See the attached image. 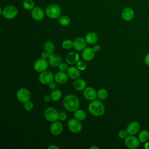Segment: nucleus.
Instances as JSON below:
<instances>
[{
	"instance_id": "nucleus-33",
	"label": "nucleus",
	"mask_w": 149,
	"mask_h": 149,
	"mask_svg": "<svg viewBox=\"0 0 149 149\" xmlns=\"http://www.w3.org/2000/svg\"><path fill=\"white\" fill-rule=\"evenodd\" d=\"M129 133L127 131V130L126 129H122L121 130H120L118 132V137L119 139H126L129 135Z\"/></svg>"
},
{
	"instance_id": "nucleus-8",
	"label": "nucleus",
	"mask_w": 149,
	"mask_h": 149,
	"mask_svg": "<svg viewBox=\"0 0 149 149\" xmlns=\"http://www.w3.org/2000/svg\"><path fill=\"white\" fill-rule=\"evenodd\" d=\"M68 127L73 133H78L82 129V125L80 120L76 118L70 119L68 122Z\"/></svg>"
},
{
	"instance_id": "nucleus-31",
	"label": "nucleus",
	"mask_w": 149,
	"mask_h": 149,
	"mask_svg": "<svg viewBox=\"0 0 149 149\" xmlns=\"http://www.w3.org/2000/svg\"><path fill=\"white\" fill-rule=\"evenodd\" d=\"M44 48L47 52H53L55 49V45L52 41H48L45 43Z\"/></svg>"
},
{
	"instance_id": "nucleus-11",
	"label": "nucleus",
	"mask_w": 149,
	"mask_h": 149,
	"mask_svg": "<svg viewBox=\"0 0 149 149\" xmlns=\"http://www.w3.org/2000/svg\"><path fill=\"white\" fill-rule=\"evenodd\" d=\"M31 16L34 20L41 21L44 18L45 13L41 8L40 6H35L31 11Z\"/></svg>"
},
{
	"instance_id": "nucleus-42",
	"label": "nucleus",
	"mask_w": 149,
	"mask_h": 149,
	"mask_svg": "<svg viewBox=\"0 0 149 149\" xmlns=\"http://www.w3.org/2000/svg\"><path fill=\"white\" fill-rule=\"evenodd\" d=\"M48 149H59V147L54 144H52L51 146H49L48 147Z\"/></svg>"
},
{
	"instance_id": "nucleus-30",
	"label": "nucleus",
	"mask_w": 149,
	"mask_h": 149,
	"mask_svg": "<svg viewBox=\"0 0 149 149\" xmlns=\"http://www.w3.org/2000/svg\"><path fill=\"white\" fill-rule=\"evenodd\" d=\"M62 47L65 49H70L73 47V41L69 39L65 40L62 42Z\"/></svg>"
},
{
	"instance_id": "nucleus-39",
	"label": "nucleus",
	"mask_w": 149,
	"mask_h": 149,
	"mask_svg": "<svg viewBox=\"0 0 149 149\" xmlns=\"http://www.w3.org/2000/svg\"><path fill=\"white\" fill-rule=\"evenodd\" d=\"M93 50L95 52H97L100 51V50L101 49V47H100V45H95L93 46Z\"/></svg>"
},
{
	"instance_id": "nucleus-24",
	"label": "nucleus",
	"mask_w": 149,
	"mask_h": 149,
	"mask_svg": "<svg viewBox=\"0 0 149 149\" xmlns=\"http://www.w3.org/2000/svg\"><path fill=\"white\" fill-rule=\"evenodd\" d=\"M138 139L140 143H144L147 141L149 139V132L146 129H143L140 130L138 134Z\"/></svg>"
},
{
	"instance_id": "nucleus-19",
	"label": "nucleus",
	"mask_w": 149,
	"mask_h": 149,
	"mask_svg": "<svg viewBox=\"0 0 149 149\" xmlns=\"http://www.w3.org/2000/svg\"><path fill=\"white\" fill-rule=\"evenodd\" d=\"M79 55L76 52H70L66 56V61L69 65H74L79 61Z\"/></svg>"
},
{
	"instance_id": "nucleus-28",
	"label": "nucleus",
	"mask_w": 149,
	"mask_h": 149,
	"mask_svg": "<svg viewBox=\"0 0 149 149\" xmlns=\"http://www.w3.org/2000/svg\"><path fill=\"white\" fill-rule=\"evenodd\" d=\"M108 93L105 88H100L97 91V98L100 100H104L108 97Z\"/></svg>"
},
{
	"instance_id": "nucleus-3",
	"label": "nucleus",
	"mask_w": 149,
	"mask_h": 149,
	"mask_svg": "<svg viewBox=\"0 0 149 149\" xmlns=\"http://www.w3.org/2000/svg\"><path fill=\"white\" fill-rule=\"evenodd\" d=\"M45 14L51 19H58L61 14V9L58 5L51 3L47 6L45 9Z\"/></svg>"
},
{
	"instance_id": "nucleus-16",
	"label": "nucleus",
	"mask_w": 149,
	"mask_h": 149,
	"mask_svg": "<svg viewBox=\"0 0 149 149\" xmlns=\"http://www.w3.org/2000/svg\"><path fill=\"white\" fill-rule=\"evenodd\" d=\"M73 48L76 51H83L87 45L86 40L83 37H77L73 41Z\"/></svg>"
},
{
	"instance_id": "nucleus-13",
	"label": "nucleus",
	"mask_w": 149,
	"mask_h": 149,
	"mask_svg": "<svg viewBox=\"0 0 149 149\" xmlns=\"http://www.w3.org/2000/svg\"><path fill=\"white\" fill-rule=\"evenodd\" d=\"M83 96L86 100L93 101L97 97V91L93 87H87L83 90Z\"/></svg>"
},
{
	"instance_id": "nucleus-15",
	"label": "nucleus",
	"mask_w": 149,
	"mask_h": 149,
	"mask_svg": "<svg viewBox=\"0 0 149 149\" xmlns=\"http://www.w3.org/2000/svg\"><path fill=\"white\" fill-rule=\"evenodd\" d=\"M126 130L128 132L129 134L136 135L139 133L140 130V125L139 122L136 121H132L127 125Z\"/></svg>"
},
{
	"instance_id": "nucleus-26",
	"label": "nucleus",
	"mask_w": 149,
	"mask_h": 149,
	"mask_svg": "<svg viewBox=\"0 0 149 149\" xmlns=\"http://www.w3.org/2000/svg\"><path fill=\"white\" fill-rule=\"evenodd\" d=\"M50 95L52 101H58L62 97V92L59 89H54L51 92Z\"/></svg>"
},
{
	"instance_id": "nucleus-18",
	"label": "nucleus",
	"mask_w": 149,
	"mask_h": 149,
	"mask_svg": "<svg viewBox=\"0 0 149 149\" xmlns=\"http://www.w3.org/2000/svg\"><path fill=\"white\" fill-rule=\"evenodd\" d=\"M69 76L68 74L62 71H59L55 73L54 75V80L56 83L61 84L66 83L68 81Z\"/></svg>"
},
{
	"instance_id": "nucleus-9",
	"label": "nucleus",
	"mask_w": 149,
	"mask_h": 149,
	"mask_svg": "<svg viewBox=\"0 0 149 149\" xmlns=\"http://www.w3.org/2000/svg\"><path fill=\"white\" fill-rule=\"evenodd\" d=\"M125 146L130 149H136L140 146V141L138 137H136L134 135H129L124 141Z\"/></svg>"
},
{
	"instance_id": "nucleus-2",
	"label": "nucleus",
	"mask_w": 149,
	"mask_h": 149,
	"mask_svg": "<svg viewBox=\"0 0 149 149\" xmlns=\"http://www.w3.org/2000/svg\"><path fill=\"white\" fill-rule=\"evenodd\" d=\"M105 110L104 105L100 100H93L88 106V112L94 116H102L105 113Z\"/></svg>"
},
{
	"instance_id": "nucleus-4",
	"label": "nucleus",
	"mask_w": 149,
	"mask_h": 149,
	"mask_svg": "<svg viewBox=\"0 0 149 149\" xmlns=\"http://www.w3.org/2000/svg\"><path fill=\"white\" fill-rule=\"evenodd\" d=\"M18 10L14 5H7L3 9L1 8V15L7 19H13L16 17Z\"/></svg>"
},
{
	"instance_id": "nucleus-6",
	"label": "nucleus",
	"mask_w": 149,
	"mask_h": 149,
	"mask_svg": "<svg viewBox=\"0 0 149 149\" xmlns=\"http://www.w3.org/2000/svg\"><path fill=\"white\" fill-rule=\"evenodd\" d=\"M44 117L49 122H54L59 119V113L55 108L48 107L44 111Z\"/></svg>"
},
{
	"instance_id": "nucleus-20",
	"label": "nucleus",
	"mask_w": 149,
	"mask_h": 149,
	"mask_svg": "<svg viewBox=\"0 0 149 149\" xmlns=\"http://www.w3.org/2000/svg\"><path fill=\"white\" fill-rule=\"evenodd\" d=\"M80 70L74 66H70L67 71V74L69 77L72 80H76L80 77Z\"/></svg>"
},
{
	"instance_id": "nucleus-7",
	"label": "nucleus",
	"mask_w": 149,
	"mask_h": 149,
	"mask_svg": "<svg viewBox=\"0 0 149 149\" xmlns=\"http://www.w3.org/2000/svg\"><path fill=\"white\" fill-rule=\"evenodd\" d=\"M39 81L44 85L49 84L54 80V75L53 73L48 70H45L42 72H41L38 76Z\"/></svg>"
},
{
	"instance_id": "nucleus-22",
	"label": "nucleus",
	"mask_w": 149,
	"mask_h": 149,
	"mask_svg": "<svg viewBox=\"0 0 149 149\" xmlns=\"http://www.w3.org/2000/svg\"><path fill=\"white\" fill-rule=\"evenodd\" d=\"M73 88L77 91L84 90L86 87V82L83 79H77L74 80L73 83Z\"/></svg>"
},
{
	"instance_id": "nucleus-5",
	"label": "nucleus",
	"mask_w": 149,
	"mask_h": 149,
	"mask_svg": "<svg viewBox=\"0 0 149 149\" xmlns=\"http://www.w3.org/2000/svg\"><path fill=\"white\" fill-rule=\"evenodd\" d=\"M17 100L21 102L24 103L31 99V93L30 91L24 87L19 88L16 94Z\"/></svg>"
},
{
	"instance_id": "nucleus-12",
	"label": "nucleus",
	"mask_w": 149,
	"mask_h": 149,
	"mask_svg": "<svg viewBox=\"0 0 149 149\" xmlns=\"http://www.w3.org/2000/svg\"><path fill=\"white\" fill-rule=\"evenodd\" d=\"M121 16L125 21L130 22L132 20L134 17V11L130 7H126L122 10Z\"/></svg>"
},
{
	"instance_id": "nucleus-10",
	"label": "nucleus",
	"mask_w": 149,
	"mask_h": 149,
	"mask_svg": "<svg viewBox=\"0 0 149 149\" xmlns=\"http://www.w3.org/2000/svg\"><path fill=\"white\" fill-rule=\"evenodd\" d=\"M48 67V63L45 59L42 58L37 59L34 63V69L37 72H42L47 70Z\"/></svg>"
},
{
	"instance_id": "nucleus-17",
	"label": "nucleus",
	"mask_w": 149,
	"mask_h": 149,
	"mask_svg": "<svg viewBox=\"0 0 149 149\" xmlns=\"http://www.w3.org/2000/svg\"><path fill=\"white\" fill-rule=\"evenodd\" d=\"M95 52L93 50V48L86 47L81 53V56L83 59L85 61H91L95 56Z\"/></svg>"
},
{
	"instance_id": "nucleus-23",
	"label": "nucleus",
	"mask_w": 149,
	"mask_h": 149,
	"mask_svg": "<svg viewBox=\"0 0 149 149\" xmlns=\"http://www.w3.org/2000/svg\"><path fill=\"white\" fill-rule=\"evenodd\" d=\"M85 40L87 43L89 44H94L97 42L98 40V36L95 32L90 31L86 34Z\"/></svg>"
},
{
	"instance_id": "nucleus-32",
	"label": "nucleus",
	"mask_w": 149,
	"mask_h": 149,
	"mask_svg": "<svg viewBox=\"0 0 149 149\" xmlns=\"http://www.w3.org/2000/svg\"><path fill=\"white\" fill-rule=\"evenodd\" d=\"M76 67L80 70V71H83L86 70L87 68V63L86 62L84 61L79 60L77 63H76Z\"/></svg>"
},
{
	"instance_id": "nucleus-44",
	"label": "nucleus",
	"mask_w": 149,
	"mask_h": 149,
	"mask_svg": "<svg viewBox=\"0 0 149 149\" xmlns=\"http://www.w3.org/2000/svg\"><path fill=\"white\" fill-rule=\"evenodd\" d=\"M98 149L99 148V147H97V146H92V147H90V149Z\"/></svg>"
},
{
	"instance_id": "nucleus-43",
	"label": "nucleus",
	"mask_w": 149,
	"mask_h": 149,
	"mask_svg": "<svg viewBox=\"0 0 149 149\" xmlns=\"http://www.w3.org/2000/svg\"><path fill=\"white\" fill-rule=\"evenodd\" d=\"M144 148L145 149H149V141H146L144 143Z\"/></svg>"
},
{
	"instance_id": "nucleus-25",
	"label": "nucleus",
	"mask_w": 149,
	"mask_h": 149,
	"mask_svg": "<svg viewBox=\"0 0 149 149\" xmlns=\"http://www.w3.org/2000/svg\"><path fill=\"white\" fill-rule=\"evenodd\" d=\"M73 116H74V118H76V119L80 121H81L85 119V118H86V113L83 110L77 109L74 112Z\"/></svg>"
},
{
	"instance_id": "nucleus-34",
	"label": "nucleus",
	"mask_w": 149,
	"mask_h": 149,
	"mask_svg": "<svg viewBox=\"0 0 149 149\" xmlns=\"http://www.w3.org/2000/svg\"><path fill=\"white\" fill-rule=\"evenodd\" d=\"M33 104L30 101H28L24 103V108L27 111H31L33 109Z\"/></svg>"
},
{
	"instance_id": "nucleus-29",
	"label": "nucleus",
	"mask_w": 149,
	"mask_h": 149,
	"mask_svg": "<svg viewBox=\"0 0 149 149\" xmlns=\"http://www.w3.org/2000/svg\"><path fill=\"white\" fill-rule=\"evenodd\" d=\"M23 7L26 10H32L35 7L34 2L33 0H24L23 2Z\"/></svg>"
},
{
	"instance_id": "nucleus-37",
	"label": "nucleus",
	"mask_w": 149,
	"mask_h": 149,
	"mask_svg": "<svg viewBox=\"0 0 149 149\" xmlns=\"http://www.w3.org/2000/svg\"><path fill=\"white\" fill-rule=\"evenodd\" d=\"M144 61L145 63H146L147 65H148V66H149V53L145 55Z\"/></svg>"
},
{
	"instance_id": "nucleus-36",
	"label": "nucleus",
	"mask_w": 149,
	"mask_h": 149,
	"mask_svg": "<svg viewBox=\"0 0 149 149\" xmlns=\"http://www.w3.org/2000/svg\"><path fill=\"white\" fill-rule=\"evenodd\" d=\"M67 118V115L64 112H61L59 113V119L61 121H63Z\"/></svg>"
},
{
	"instance_id": "nucleus-35",
	"label": "nucleus",
	"mask_w": 149,
	"mask_h": 149,
	"mask_svg": "<svg viewBox=\"0 0 149 149\" xmlns=\"http://www.w3.org/2000/svg\"><path fill=\"white\" fill-rule=\"evenodd\" d=\"M58 68H59V69L60 71H62V72H67V71L69 69L68 65L66 63H63V62L60 63Z\"/></svg>"
},
{
	"instance_id": "nucleus-14",
	"label": "nucleus",
	"mask_w": 149,
	"mask_h": 149,
	"mask_svg": "<svg viewBox=\"0 0 149 149\" xmlns=\"http://www.w3.org/2000/svg\"><path fill=\"white\" fill-rule=\"evenodd\" d=\"M63 125L62 123L59 121L52 122L49 127V131L54 136H58L62 133L63 131Z\"/></svg>"
},
{
	"instance_id": "nucleus-1",
	"label": "nucleus",
	"mask_w": 149,
	"mask_h": 149,
	"mask_svg": "<svg viewBox=\"0 0 149 149\" xmlns=\"http://www.w3.org/2000/svg\"><path fill=\"white\" fill-rule=\"evenodd\" d=\"M63 105L66 110L69 112H74L80 106V101L76 95L69 94L63 98Z\"/></svg>"
},
{
	"instance_id": "nucleus-27",
	"label": "nucleus",
	"mask_w": 149,
	"mask_h": 149,
	"mask_svg": "<svg viewBox=\"0 0 149 149\" xmlns=\"http://www.w3.org/2000/svg\"><path fill=\"white\" fill-rule=\"evenodd\" d=\"M58 21L61 25L63 26H66L70 24V19L67 15H62L59 17V18L58 19Z\"/></svg>"
},
{
	"instance_id": "nucleus-38",
	"label": "nucleus",
	"mask_w": 149,
	"mask_h": 149,
	"mask_svg": "<svg viewBox=\"0 0 149 149\" xmlns=\"http://www.w3.org/2000/svg\"><path fill=\"white\" fill-rule=\"evenodd\" d=\"M48 86H49V88L51 89V90H54L55 89V87H56V83H54V81L51 82V83H49L48 84Z\"/></svg>"
},
{
	"instance_id": "nucleus-41",
	"label": "nucleus",
	"mask_w": 149,
	"mask_h": 149,
	"mask_svg": "<svg viewBox=\"0 0 149 149\" xmlns=\"http://www.w3.org/2000/svg\"><path fill=\"white\" fill-rule=\"evenodd\" d=\"M51 100V95H46L43 98V100L45 102H48L50 100Z\"/></svg>"
},
{
	"instance_id": "nucleus-40",
	"label": "nucleus",
	"mask_w": 149,
	"mask_h": 149,
	"mask_svg": "<svg viewBox=\"0 0 149 149\" xmlns=\"http://www.w3.org/2000/svg\"><path fill=\"white\" fill-rule=\"evenodd\" d=\"M41 58H42L44 59H46V58H48V52H47L45 51L42 52L41 53Z\"/></svg>"
},
{
	"instance_id": "nucleus-21",
	"label": "nucleus",
	"mask_w": 149,
	"mask_h": 149,
	"mask_svg": "<svg viewBox=\"0 0 149 149\" xmlns=\"http://www.w3.org/2000/svg\"><path fill=\"white\" fill-rule=\"evenodd\" d=\"M49 64L52 67H58L62 62V57L58 54H53L49 58Z\"/></svg>"
}]
</instances>
